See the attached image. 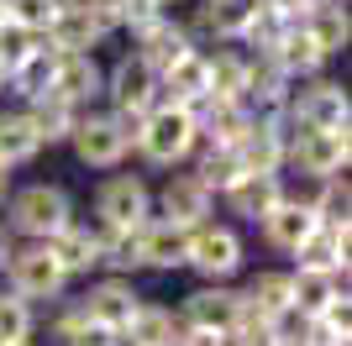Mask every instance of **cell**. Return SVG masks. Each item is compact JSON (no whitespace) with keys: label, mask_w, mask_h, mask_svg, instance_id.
Here are the masks:
<instances>
[{"label":"cell","mask_w":352,"mask_h":346,"mask_svg":"<svg viewBox=\"0 0 352 346\" xmlns=\"http://www.w3.org/2000/svg\"><path fill=\"white\" fill-rule=\"evenodd\" d=\"M263 5H268L274 16H284V21H300V16H305L316 0H263Z\"/></svg>","instance_id":"41"},{"label":"cell","mask_w":352,"mask_h":346,"mask_svg":"<svg viewBox=\"0 0 352 346\" xmlns=\"http://www.w3.org/2000/svg\"><path fill=\"white\" fill-rule=\"evenodd\" d=\"M11 246H16V236L0 226V273H6V262H11Z\"/></svg>","instance_id":"42"},{"label":"cell","mask_w":352,"mask_h":346,"mask_svg":"<svg viewBox=\"0 0 352 346\" xmlns=\"http://www.w3.org/2000/svg\"><path fill=\"white\" fill-rule=\"evenodd\" d=\"M284 115H289L300 131H352V95H347L342 79L316 73V79H300V84H294Z\"/></svg>","instance_id":"6"},{"label":"cell","mask_w":352,"mask_h":346,"mask_svg":"<svg viewBox=\"0 0 352 346\" xmlns=\"http://www.w3.org/2000/svg\"><path fill=\"white\" fill-rule=\"evenodd\" d=\"M69 346H121V336L105 331V325H95V320H85V325L69 336Z\"/></svg>","instance_id":"39"},{"label":"cell","mask_w":352,"mask_h":346,"mask_svg":"<svg viewBox=\"0 0 352 346\" xmlns=\"http://www.w3.org/2000/svg\"><path fill=\"white\" fill-rule=\"evenodd\" d=\"M279 200H284V173H242V178L221 194L226 216L248 220V226H258V220H263Z\"/></svg>","instance_id":"20"},{"label":"cell","mask_w":352,"mask_h":346,"mask_svg":"<svg viewBox=\"0 0 352 346\" xmlns=\"http://www.w3.org/2000/svg\"><path fill=\"white\" fill-rule=\"evenodd\" d=\"M100 268L116 278L142 273V226L137 231H100Z\"/></svg>","instance_id":"33"},{"label":"cell","mask_w":352,"mask_h":346,"mask_svg":"<svg viewBox=\"0 0 352 346\" xmlns=\"http://www.w3.org/2000/svg\"><path fill=\"white\" fill-rule=\"evenodd\" d=\"M184 252H190V231L174 226V220L153 216L142 226V273H179L184 268Z\"/></svg>","instance_id":"24"},{"label":"cell","mask_w":352,"mask_h":346,"mask_svg":"<svg viewBox=\"0 0 352 346\" xmlns=\"http://www.w3.org/2000/svg\"><path fill=\"white\" fill-rule=\"evenodd\" d=\"M158 5H163V11H174V5H190V0H158Z\"/></svg>","instance_id":"44"},{"label":"cell","mask_w":352,"mask_h":346,"mask_svg":"<svg viewBox=\"0 0 352 346\" xmlns=\"http://www.w3.org/2000/svg\"><path fill=\"white\" fill-rule=\"evenodd\" d=\"M43 152H47V147L37 142L27 111H21V105H6V111H0V163L16 173V168H32Z\"/></svg>","instance_id":"28"},{"label":"cell","mask_w":352,"mask_h":346,"mask_svg":"<svg viewBox=\"0 0 352 346\" xmlns=\"http://www.w3.org/2000/svg\"><path fill=\"white\" fill-rule=\"evenodd\" d=\"M0 95H6V69H0Z\"/></svg>","instance_id":"46"},{"label":"cell","mask_w":352,"mask_h":346,"mask_svg":"<svg viewBox=\"0 0 352 346\" xmlns=\"http://www.w3.org/2000/svg\"><path fill=\"white\" fill-rule=\"evenodd\" d=\"M206 63H210V100H242L248 105V63L252 58L236 43H221V47H206Z\"/></svg>","instance_id":"29"},{"label":"cell","mask_w":352,"mask_h":346,"mask_svg":"<svg viewBox=\"0 0 352 346\" xmlns=\"http://www.w3.org/2000/svg\"><path fill=\"white\" fill-rule=\"evenodd\" d=\"M195 178H200V184H206L210 189V194H216V200H221V194H226V189H232L236 184V178H242V173H248V168H242V163H236V152H232V147H206V142H200V147H195Z\"/></svg>","instance_id":"32"},{"label":"cell","mask_w":352,"mask_h":346,"mask_svg":"<svg viewBox=\"0 0 352 346\" xmlns=\"http://www.w3.org/2000/svg\"><path fill=\"white\" fill-rule=\"evenodd\" d=\"M300 27L321 43L326 58H337L352 47V16H347V0H316L305 16H300Z\"/></svg>","instance_id":"26"},{"label":"cell","mask_w":352,"mask_h":346,"mask_svg":"<svg viewBox=\"0 0 352 346\" xmlns=\"http://www.w3.org/2000/svg\"><path fill=\"white\" fill-rule=\"evenodd\" d=\"M58 5H79V0H58Z\"/></svg>","instance_id":"47"},{"label":"cell","mask_w":352,"mask_h":346,"mask_svg":"<svg viewBox=\"0 0 352 346\" xmlns=\"http://www.w3.org/2000/svg\"><path fill=\"white\" fill-rule=\"evenodd\" d=\"M184 268H190L200 284H232V278L248 268V242H242V231H236L232 220H206V226H195Z\"/></svg>","instance_id":"5"},{"label":"cell","mask_w":352,"mask_h":346,"mask_svg":"<svg viewBox=\"0 0 352 346\" xmlns=\"http://www.w3.org/2000/svg\"><path fill=\"white\" fill-rule=\"evenodd\" d=\"M268 58H274V63L289 73L294 84H300V79H316V73H326V63H331V58L321 53V43H316V37H310L300 21H289V27L279 32V43L268 47Z\"/></svg>","instance_id":"23"},{"label":"cell","mask_w":352,"mask_h":346,"mask_svg":"<svg viewBox=\"0 0 352 346\" xmlns=\"http://www.w3.org/2000/svg\"><path fill=\"white\" fill-rule=\"evenodd\" d=\"M37 336V304L16 299L11 288H0V346H21Z\"/></svg>","instance_id":"35"},{"label":"cell","mask_w":352,"mask_h":346,"mask_svg":"<svg viewBox=\"0 0 352 346\" xmlns=\"http://www.w3.org/2000/svg\"><path fill=\"white\" fill-rule=\"evenodd\" d=\"M69 284H74V278L58 268V257L47 252V242H16L11 262H6V273H0V288H11L16 299H27V304L63 299Z\"/></svg>","instance_id":"4"},{"label":"cell","mask_w":352,"mask_h":346,"mask_svg":"<svg viewBox=\"0 0 352 346\" xmlns=\"http://www.w3.org/2000/svg\"><path fill=\"white\" fill-rule=\"evenodd\" d=\"M47 252L58 257V268L69 278H89L100 273V226H85V220H69L63 231L47 236Z\"/></svg>","instance_id":"21"},{"label":"cell","mask_w":352,"mask_h":346,"mask_svg":"<svg viewBox=\"0 0 352 346\" xmlns=\"http://www.w3.org/2000/svg\"><path fill=\"white\" fill-rule=\"evenodd\" d=\"M153 216L174 220V226H184V231H195V226H206V220H216V194H210L190 168H184V173L174 168L158 189H153Z\"/></svg>","instance_id":"10"},{"label":"cell","mask_w":352,"mask_h":346,"mask_svg":"<svg viewBox=\"0 0 352 346\" xmlns=\"http://www.w3.org/2000/svg\"><path fill=\"white\" fill-rule=\"evenodd\" d=\"M47 79H53V47H47V37H43V47H37L27 63H16V69L6 73V95H16V100L27 105V100H37V95H47Z\"/></svg>","instance_id":"34"},{"label":"cell","mask_w":352,"mask_h":346,"mask_svg":"<svg viewBox=\"0 0 352 346\" xmlns=\"http://www.w3.org/2000/svg\"><path fill=\"white\" fill-rule=\"evenodd\" d=\"M289 294H294V315H321L347 294L342 273H316V268H289Z\"/></svg>","instance_id":"27"},{"label":"cell","mask_w":352,"mask_h":346,"mask_svg":"<svg viewBox=\"0 0 352 346\" xmlns=\"http://www.w3.org/2000/svg\"><path fill=\"white\" fill-rule=\"evenodd\" d=\"M158 16H168L158 5V0H121V32H142V27H153V21H158Z\"/></svg>","instance_id":"38"},{"label":"cell","mask_w":352,"mask_h":346,"mask_svg":"<svg viewBox=\"0 0 352 346\" xmlns=\"http://www.w3.org/2000/svg\"><path fill=\"white\" fill-rule=\"evenodd\" d=\"M179 336V315L174 304H158V299H142L137 304L132 325L121 331V346H168Z\"/></svg>","instance_id":"30"},{"label":"cell","mask_w":352,"mask_h":346,"mask_svg":"<svg viewBox=\"0 0 352 346\" xmlns=\"http://www.w3.org/2000/svg\"><path fill=\"white\" fill-rule=\"evenodd\" d=\"M258 5L263 0H190V37L195 43H242V32H248V21L258 16Z\"/></svg>","instance_id":"11"},{"label":"cell","mask_w":352,"mask_h":346,"mask_svg":"<svg viewBox=\"0 0 352 346\" xmlns=\"http://www.w3.org/2000/svg\"><path fill=\"white\" fill-rule=\"evenodd\" d=\"M100 89H105V63L95 53H53L47 95L69 100L74 111H89V105H100Z\"/></svg>","instance_id":"13"},{"label":"cell","mask_w":352,"mask_h":346,"mask_svg":"<svg viewBox=\"0 0 352 346\" xmlns=\"http://www.w3.org/2000/svg\"><path fill=\"white\" fill-rule=\"evenodd\" d=\"M316 220H321V216H316L310 205H300V200H289V194H284V200L274 205L263 220H258V236H263L268 252H279V257H294V246H300L310 231H316Z\"/></svg>","instance_id":"18"},{"label":"cell","mask_w":352,"mask_h":346,"mask_svg":"<svg viewBox=\"0 0 352 346\" xmlns=\"http://www.w3.org/2000/svg\"><path fill=\"white\" fill-rule=\"evenodd\" d=\"M174 315H179V325L226 336L236 325V315H242V288L236 284H200V288H190V294L179 299Z\"/></svg>","instance_id":"12"},{"label":"cell","mask_w":352,"mask_h":346,"mask_svg":"<svg viewBox=\"0 0 352 346\" xmlns=\"http://www.w3.org/2000/svg\"><path fill=\"white\" fill-rule=\"evenodd\" d=\"M242 304L263 320H289L294 315V294H289V268H258L242 284Z\"/></svg>","instance_id":"25"},{"label":"cell","mask_w":352,"mask_h":346,"mask_svg":"<svg viewBox=\"0 0 352 346\" xmlns=\"http://www.w3.org/2000/svg\"><path fill=\"white\" fill-rule=\"evenodd\" d=\"M6 216L0 226L11 231L16 242H47L53 231H63L74 220V194L63 184H47V178H32V184H16L11 200L0 205Z\"/></svg>","instance_id":"3"},{"label":"cell","mask_w":352,"mask_h":346,"mask_svg":"<svg viewBox=\"0 0 352 346\" xmlns=\"http://www.w3.org/2000/svg\"><path fill=\"white\" fill-rule=\"evenodd\" d=\"M248 111L252 115H279L294 95V79L274 63L268 53H248Z\"/></svg>","instance_id":"22"},{"label":"cell","mask_w":352,"mask_h":346,"mask_svg":"<svg viewBox=\"0 0 352 346\" xmlns=\"http://www.w3.org/2000/svg\"><path fill=\"white\" fill-rule=\"evenodd\" d=\"M352 168V131H294L284 173L294 178H347Z\"/></svg>","instance_id":"8"},{"label":"cell","mask_w":352,"mask_h":346,"mask_svg":"<svg viewBox=\"0 0 352 346\" xmlns=\"http://www.w3.org/2000/svg\"><path fill=\"white\" fill-rule=\"evenodd\" d=\"M195 147H200V121H195V111L158 100L153 111L142 115V126H137L132 152L147 163V168L174 173V168H184V163L195 158Z\"/></svg>","instance_id":"2"},{"label":"cell","mask_w":352,"mask_h":346,"mask_svg":"<svg viewBox=\"0 0 352 346\" xmlns=\"http://www.w3.org/2000/svg\"><path fill=\"white\" fill-rule=\"evenodd\" d=\"M21 346H37V341H21Z\"/></svg>","instance_id":"48"},{"label":"cell","mask_w":352,"mask_h":346,"mask_svg":"<svg viewBox=\"0 0 352 346\" xmlns=\"http://www.w3.org/2000/svg\"><path fill=\"white\" fill-rule=\"evenodd\" d=\"M190 47H200L190 37V27H184V21H179L174 11L168 16H158V21H153V27H142V32H132V53L142 58L147 69L153 73H163V69H174L179 58L190 53Z\"/></svg>","instance_id":"17"},{"label":"cell","mask_w":352,"mask_h":346,"mask_svg":"<svg viewBox=\"0 0 352 346\" xmlns=\"http://www.w3.org/2000/svg\"><path fill=\"white\" fill-rule=\"evenodd\" d=\"M168 346H226V336H216V331H195V325H179V336Z\"/></svg>","instance_id":"40"},{"label":"cell","mask_w":352,"mask_h":346,"mask_svg":"<svg viewBox=\"0 0 352 346\" xmlns=\"http://www.w3.org/2000/svg\"><path fill=\"white\" fill-rule=\"evenodd\" d=\"M111 37H116V27H111L100 11H89V5H63L58 21H53V32H47V47H53V53H100Z\"/></svg>","instance_id":"16"},{"label":"cell","mask_w":352,"mask_h":346,"mask_svg":"<svg viewBox=\"0 0 352 346\" xmlns=\"http://www.w3.org/2000/svg\"><path fill=\"white\" fill-rule=\"evenodd\" d=\"M347 246H352V220L347 216H321L316 231L294 246V268H316V273L347 278Z\"/></svg>","instance_id":"15"},{"label":"cell","mask_w":352,"mask_h":346,"mask_svg":"<svg viewBox=\"0 0 352 346\" xmlns=\"http://www.w3.org/2000/svg\"><path fill=\"white\" fill-rule=\"evenodd\" d=\"M153 220V184L142 173L111 168L95 189V226L100 231H137Z\"/></svg>","instance_id":"7"},{"label":"cell","mask_w":352,"mask_h":346,"mask_svg":"<svg viewBox=\"0 0 352 346\" xmlns=\"http://www.w3.org/2000/svg\"><path fill=\"white\" fill-rule=\"evenodd\" d=\"M163 100L158 89V73L147 69L137 53H121L111 69H105V89H100V105L105 111H126V115H147L153 105Z\"/></svg>","instance_id":"9"},{"label":"cell","mask_w":352,"mask_h":346,"mask_svg":"<svg viewBox=\"0 0 352 346\" xmlns=\"http://www.w3.org/2000/svg\"><path fill=\"white\" fill-rule=\"evenodd\" d=\"M37 47H43V37H37V32H27V27H16V21H6V27H0V69L11 73L16 63H27Z\"/></svg>","instance_id":"37"},{"label":"cell","mask_w":352,"mask_h":346,"mask_svg":"<svg viewBox=\"0 0 352 346\" xmlns=\"http://www.w3.org/2000/svg\"><path fill=\"white\" fill-rule=\"evenodd\" d=\"M6 21H11V11H6V0H0V27H6Z\"/></svg>","instance_id":"45"},{"label":"cell","mask_w":352,"mask_h":346,"mask_svg":"<svg viewBox=\"0 0 352 346\" xmlns=\"http://www.w3.org/2000/svg\"><path fill=\"white\" fill-rule=\"evenodd\" d=\"M137 126H142V115L89 105V111H79V121H74V131H69V142H63V147H69L85 168L111 173V168H126L132 142H137Z\"/></svg>","instance_id":"1"},{"label":"cell","mask_w":352,"mask_h":346,"mask_svg":"<svg viewBox=\"0 0 352 346\" xmlns=\"http://www.w3.org/2000/svg\"><path fill=\"white\" fill-rule=\"evenodd\" d=\"M158 89L168 105H184V111H200L210 100V63H206V47H190L174 69L158 73Z\"/></svg>","instance_id":"19"},{"label":"cell","mask_w":352,"mask_h":346,"mask_svg":"<svg viewBox=\"0 0 352 346\" xmlns=\"http://www.w3.org/2000/svg\"><path fill=\"white\" fill-rule=\"evenodd\" d=\"M11 189H16V173H11V168H6V163H0V205L11 200Z\"/></svg>","instance_id":"43"},{"label":"cell","mask_w":352,"mask_h":346,"mask_svg":"<svg viewBox=\"0 0 352 346\" xmlns=\"http://www.w3.org/2000/svg\"><path fill=\"white\" fill-rule=\"evenodd\" d=\"M6 11H11L16 27H27V32H37V37H47L63 5H58V0H6Z\"/></svg>","instance_id":"36"},{"label":"cell","mask_w":352,"mask_h":346,"mask_svg":"<svg viewBox=\"0 0 352 346\" xmlns=\"http://www.w3.org/2000/svg\"><path fill=\"white\" fill-rule=\"evenodd\" d=\"M79 304H85V315L95 320V325H105V331H126L137 315V304H142V288L132 284V278H116V273H100L89 278V288L79 294Z\"/></svg>","instance_id":"14"},{"label":"cell","mask_w":352,"mask_h":346,"mask_svg":"<svg viewBox=\"0 0 352 346\" xmlns=\"http://www.w3.org/2000/svg\"><path fill=\"white\" fill-rule=\"evenodd\" d=\"M21 111H27V121H32V131H37L43 147H63L74 121H79V111H74L69 100H58V95H37V100H27Z\"/></svg>","instance_id":"31"}]
</instances>
